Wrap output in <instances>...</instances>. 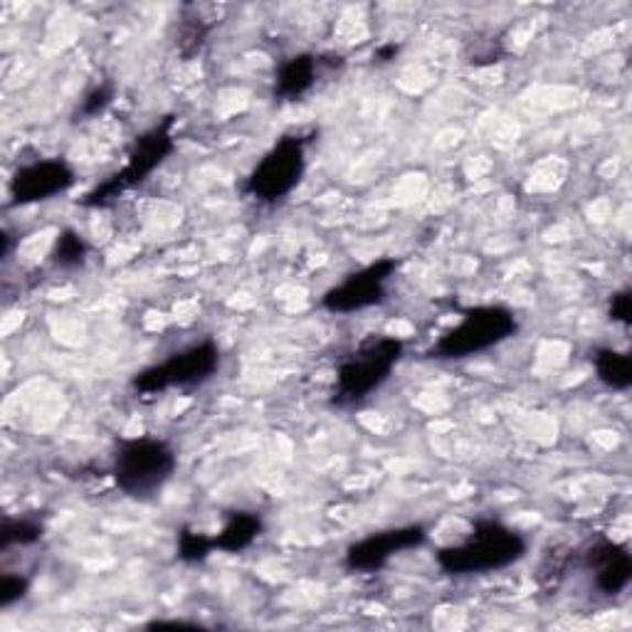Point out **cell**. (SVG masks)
<instances>
[{
  "label": "cell",
  "mask_w": 632,
  "mask_h": 632,
  "mask_svg": "<svg viewBox=\"0 0 632 632\" xmlns=\"http://www.w3.org/2000/svg\"><path fill=\"white\" fill-rule=\"evenodd\" d=\"M524 556L526 542L522 534L494 519H479L462 544L440 548L435 560L450 576H475L506 568Z\"/></svg>",
  "instance_id": "6da1fadb"
},
{
  "label": "cell",
  "mask_w": 632,
  "mask_h": 632,
  "mask_svg": "<svg viewBox=\"0 0 632 632\" xmlns=\"http://www.w3.org/2000/svg\"><path fill=\"white\" fill-rule=\"evenodd\" d=\"M176 467L178 457L168 443L154 437H134V440L119 443L111 462V477L127 497L149 502L163 492Z\"/></svg>",
  "instance_id": "7a4b0ae2"
},
{
  "label": "cell",
  "mask_w": 632,
  "mask_h": 632,
  "mask_svg": "<svg viewBox=\"0 0 632 632\" xmlns=\"http://www.w3.org/2000/svg\"><path fill=\"white\" fill-rule=\"evenodd\" d=\"M403 359V341L393 336H369L339 369H336L334 405L346 407L361 403L391 379L397 361Z\"/></svg>",
  "instance_id": "3957f363"
},
{
  "label": "cell",
  "mask_w": 632,
  "mask_h": 632,
  "mask_svg": "<svg viewBox=\"0 0 632 632\" xmlns=\"http://www.w3.org/2000/svg\"><path fill=\"white\" fill-rule=\"evenodd\" d=\"M516 334V316L506 307H475L467 309L462 322L447 329L427 356L437 361H460L482 351L494 349Z\"/></svg>",
  "instance_id": "277c9868"
},
{
  "label": "cell",
  "mask_w": 632,
  "mask_h": 632,
  "mask_svg": "<svg viewBox=\"0 0 632 632\" xmlns=\"http://www.w3.org/2000/svg\"><path fill=\"white\" fill-rule=\"evenodd\" d=\"M173 117H166L156 124L154 129H149L146 134H141L137 139L134 149H131L127 166L117 171L115 176H109L107 181H101L99 186L91 188L85 198H81V206L85 208H105L111 200H117L121 193H127L131 188L146 183L151 173H154L163 161H166L173 149H176V141H173Z\"/></svg>",
  "instance_id": "5b68a950"
},
{
  "label": "cell",
  "mask_w": 632,
  "mask_h": 632,
  "mask_svg": "<svg viewBox=\"0 0 632 632\" xmlns=\"http://www.w3.org/2000/svg\"><path fill=\"white\" fill-rule=\"evenodd\" d=\"M220 369V349L213 341H200L190 349L171 353L151 369H144L134 375V391L141 395H154L168 389H188L210 381Z\"/></svg>",
  "instance_id": "8992f818"
},
{
  "label": "cell",
  "mask_w": 632,
  "mask_h": 632,
  "mask_svg": "<svg viewBox=\"0 0 632 632\" xmlns=\"http://www.w3.org/2000/svg\"><path fill=\"white\" fill-rule=\"evenodd\" d=\"M304 168H307L304 139L284 137L252 168L244 181V193H250L260 203H277L299 186Z\"/></svg>",
  "instance_id": "52a82bcc"
},
{
  "label": "cell",
  "mask_w": 632,
  "mask_h": 632,
  "mask_svg": "<svg viewBox=\"0 0 632 632\" xmlns=\"http://www.w3.org/2000/svg\"><path fill=\"white\" fill-rule=\"evenodd\" d=\"M397 270V262L393 258H383L379 262L369 264L359 272H353L341 284H336L322 297V307L331 314H351L383 304L389 292H385V282Z\"/></svg>",
  "instance_id": "ba28073f"
},
{
  "label": "cell",
  "mask_w": 632,
  "mask_h": 632,
  "mask_svg": "<svg viewBox=\"0 0 632 632\" xmlns=\"http://www.w3.org/2000/svg\"><path fill=\"white\" fill-rule=\"evenodd\" d=\"M75 171L63 159H45L20 166L10 178V206H33L75 186Z\"/></svg>",
  "instance_id": "9c48e42d"
},
{
  "label": "cell",
  "mask_w": 632,
  "mask_h": 632,
  "mask_svg": "<svg viewBox=\"0 0 632 632\" xmlns=\"http://www.w3.org/2000/svg\"><path fill=\"white\" fill-rule=\"evenodd\" d=\"M427 542V532L421 524L397 526L389 532H379L361 538L349 546L344 556V566L353 570V574H373L381 570L393 556L401 552H411V548L423 546Z\"/></svg>",
  "instance_id": "30bf717a"
},
{
  "label": "cell",
  "mask_w": 632,
  "mask_h": 632,
  "mask_svg": "<svg viewBox=\"0 0 632 632\" xmlns=\"http://www.w3.org/2000/svg\"><path fill=\"white\" fill-rule=\"evenodd\" d=\"M584 564L596 574V586L600 593L618 596L630 586L632 578V556L625 546L610 538H598L584 554Z\"/></svg>",
  "instance_id": "8fae6325"
},
{
  "label": "cell",
  "mask_w": 632,
  "mask_h": 632,
  "mask_svg": "<svg viewBox=\"0 0 632 632\" xmlns=\"http://www.w3.org/2000/svg\"><path fill=\"white\" fill-rule=\"evenodd\" d=\"M316 73H319V57L302 53L290 57L280 67L277 79H274V97L284 101H294L314 87Z\"/></svg>",
  "instance_id": "7c38bea8"
},
{
  "label": "cell",
  "mask_w": 632,
  "mask_h": 632,
  "mask_svg": "<svg viewBox=\"0 0 632 632\" xmlns=\"http://www.w3.org/2000/svg\"><path fill=\"white\" fill-rule=\"evenodd\" d=\"M260 534H262V519L258 514L236 512L228 519V524L213 536V542H216L218 552L240 554L258 542Z\"/></svg>",
  "instance_id": "4fadbf2b"
},
{
  "label": "cell",
  "mask_w": 632,
  "mask_h": 632,
  "mask_svg": "<svg viewBox=\"0 0 632 632\" xmlns=\"http://www.w3.org/2000/svg\"><path fill=\"white\" fill-rule=\"evenodd\" d=\"M596 373L608 389L613 391H628L632 385V359L628 353H620L615 349H600L596 353Z\"/></svg>",
  "instance_id": "5bb4252c"
},
{
  "label": "cell",
  "mask_w": 632,
  "mask_h": 632,
  "mask_svg": "<svg viewBox=\"0 0 632 632\" xmlns=\"http://www.w3.org/2000/svg\"><path fill=\"white\" fill-rule=\"evenodd\" d=\"M87 252H89L87 240L81 238L77 230L67 228L57 236L50 258H53V262L57 264L59 270H77L87 262Z\"/></svg>",
  "instance_id": "9a60e30c"
},
{
  "label": "cell",
  "mask_w": 632,
  "mask_h": 632,
  "mask_svg": "<svg viewBox=\"0 0 632 632\" xmlns=\"http://www.w3.org/2000/svg\"><path fill=\"white\" fill-rule=\"evenodd\" d=\"M45 536V526L35 519H6L0 526V552L13 546H33Z\"/></svg>",
  "instance_id": "2e32d148"
},
{
  "label": "cell",
  "mask_w": 632,
  "mask_h": 632,
  "mask_svg": "<svg viewBox=\"0 0 632 632\" xmlns=\"http://www.w3.org/2000/svg\"><path fill=\"white\" fill-rule=\"evenodd\" d=\"M213 552H216V542H213V536L193 532V529H181V534H178V558L181 560H186V564H200V560H206Z\"/></svg>",
  "instance_id": "e0dca14e"
},
{
  "label": "cell",
  "mask_w": 632,
  "mask_h": 632,
  "mask_svg": "<svg viewBox=\"0 0 632 632\" xmlns=\"http://www.w3.org/2000/svg\"><path fill=\"white\" fill-rule=\"evenodd\" d=\"M568 564H570V556L560 554V548H554V552H548L542 568H538V586L546 588V590L556 588L560 580H564L566 570H568Z\"/></svg>",
  "instance_id": "ac0fdd59"
},
{
  "label": "cell",
  "mask_w": 632,
  "mask_h": 632,
  "mask_svg": "<svg viewBox=\"0 0 632 632\" xmlns=\"http://www.w3.org/2000/svg\"><path fill=\"white\" fill-rule=\"evenodd\" d=\"M208 25H203V20H186V23L181 25V35H178V47H181V55L183 57H193L206 43V35H208Z\"/></svg>",
  "instance_id": "d6986e66"
},
{
  "label": "cell",
  "mask_w": 632,
  "mask_h": 632,
  "mask_svg": "<svg viewBox=\"0 0 632 632\" xmlns=\"http://www.w3.org/2000/svg\"><path fill=\"white\" fill-rule=\"evenodd\" d=\"M30 590V578L23 574H3L0 576V608L8 610L23 600Z\"/></svg>",
  "instance_id": "ffe728a7"
},
{
  "label": "cell",
  "mask_w": 632,
  "mask_h": 632,
  "mask_svg": "<svg viewBox=\"0 0 632 632\" xmlns=\"http://www.w3.org/2000/svg\"><path fill=\"white\" fill-rule=\"evenodd\" d=\"M111 99H115V89H111L109 85H99L97 89H91L85 99H81L79 115L87 117V119L97 117L111 105Z\"/></svg>",
  "instance_id": "44dd1931"
},
{
  "label": "cell",
  "mask_w": 632,
  "mask_h": 632,
  "mask_svg": "<svg viewBox=\"0 0 632 632\" xmlns=\"http://www.w3.org/2000/svg\"><path fill=\"white\" fill-rule=\"evenodd\" d=\"M608 314H610V319H613V322H620V324L630 326L632 324V292L630 290L615 292L613 297H610Z\"/></svg>",
  "instance_id": "7402d4cb"
},
{
  "label": "cell",
  "mask_w": 632,
  "mask_h": 632,
  "mask_svg": "<svg viewBox=\"0 0 632 632\" xmlns=\"http://www.w3.org/2000/svg\"><path fill=\"white\" fill-rule=\"evenodd\" d=\"M397 50H401V47H397L395 43H391V45H383V47L375 50V59H379V63H391V59H395Z\"/></svg>",
  "instance_id": "603a6c76"
},
{
  "label": "cell",
  "mask_w": 632,
  "mask_h": 632,
  "mask_svg": "<svg viewBox=\"0 0 632 632\" xmlns=\"http://www.w3.org/2000/svg\"><path fill=\"white\" fill-rule=\"evenodd\" d=\"M0 242H3V248H0V258L8 260V254H10V236H8V232H3V236H0Z\"/></svg>",
  "instance_id": "cb8c5ba5"
}]
</instances>
